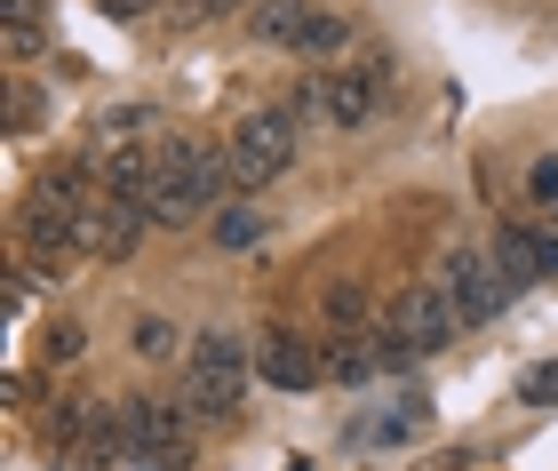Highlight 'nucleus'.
I'll return each mask as SVG.
<instances>
[{"label":"nucleus","instance_id":"obj_4","mask_svg":"<svg viewBox=\"0 0 558 471\" xmlns=\"http://www.w3.org/2000/svg\"><path fill=\"white\" fill-rule=\"evenodd\" d=\"M303 153V120L288 105H271V112H247L232 136H223V160H232V192H264L271 177H288Z\"/></svg>","mask_w":558,"mask_h":471},{"label":"nucleus","instance_id":"obj_1","mask_svg":"<svg viewBox=\"0 0 558 471\" xmlns=\"http://www.w3.org/2000/svg\"><path fill=\"white\" fill-rule=\"evenodd\" d=\"M232 201V160L223 144L160 136V184H151V225H199Z\"/></svg>","mask_w":558,"mask_h":471},{"label":"nucleus","instance_id":"obj_20","mask_svg":"<svg viewBox=\"0 0 558 471\" xmlns=\"http://www.w3.org/2000/svg\"><path fill=\"white\" fill-rule=\"evenodd\" d=\"M232 9H247V0H175V16H184V24H216Z\"/></svg>","mask_w":558,"mask_h":471},{"label":"nucleus","instance_id":"obj_21","mask_svg":"<svg viewBox=\"0 0 558 471\" xmlns=\"http://www.w3.org/2000/svg\"><path fill=\"white\" fill-rule=\"evenodd\" d=\"M81 343H88V328L64 319V328H48V360H81Z\"/></svg>","mask_w":558,"mask_h":471},{"label":"nucleus","instance_id":"obj_6","mask_svg":"<svg viewBox=\"0 0 558 471\" xmlns=\"http://www.w3.org/2000/svg\"><path fill=\"white\" fill-rule=\"evenodd\" d=\"M384 105H391L384 64H336V72H319V112H327V129H367Z\"/></svg>","mask_w":558,"mask_h":471},{"label":"nucleus","instance_id":"obj_12","mask_svg":"<svg viewBox=\"0 0 558 471\" xmlns=\"http://www.w3.org/2000/svg\"><path fill=\"white\" fill-rule=\"evenodd\" d=\"M423 424H430V400H423V391H408L399 408L360 415V424H351V439H367V448H399V439H415Z\"/></svg>","mask_w":558,"mask_h":471},{"label":"nucleus","instance_id":"obj_14","mask_svg":"<svg viewBox=\"0 0 558 471\" xmlns=\"http://www.w3.org/2000/svg\"><path fill=\"white\" fill-rule=\"evenodd\" d=\"M264 232H271V216L256 208V192H240L232 208H216V247H232V256L240 247H264Z\"/></svg>","mask_w":558,"mask_h":471},{"label":"nucleus","instance_id":"obj_11","mask_svg":"<svg viewBox=\"0 0 558 471\" xmlns=\"http://www.w3.org/2000/svg\"><path fill=\"white\" fill-rule=\"evenodd\" d=\"M96 408H105V391H57V400L40 408V448L57 463H72V448H81L88 424H96Z\"/></svg>","mask_w":558,"mask_h":471},{"label":"nucleus","instance_id":"obj_17","mask_svg":"<svg viewBox=\"0 0 558 471\" xmlns=\"http://www.w3.org/2000/svg\"><path fill=\"white\" fill-rule=\"evenodd\" d=\"M40 48H48L40 0H9V57H40Z\"/></svg>","mask_w":558,"mask_h":471},{"label":"nucleus","instance_id":"obj_19","mask_svg":"<svg viewBox=\"0 0 558 471\" xmlns=\"http://www.w3.org/2000/svg\"><path fill=\"white\" fill-rule=\"evenodd\" d=\"M519 400H526V408H558V360L526 367V376H519Z\"/></svg>","mask_w":558,"mask_h":471},{"label":"nucleus","instance_id":"obj_10","mask_svg":"<svg viewBox=\"0 0 558 471\" xmlns=\"http://www.w3.org/2000/svg\"><path fill=\"white\" fill-rule=\"evenodd\" d=\"M495 271H502V288H535V280H558V232H535V225H511L495 240Z\"/></svg>","mask_w":558,"mask_h":471},{"label":"nucleus","instance_id":"obj_5","mask_svg":"<svg viewBox=\"0 0 558 471\" xmlns=\"http://www.w3.org/2000/svg\"><path fill=\"white\" fill-rule=\"evenodd\" d=\"M120 424H129V463L136 471H184L192 463V400H160V391H129L120 400Z\"/></svg>","mask_w":558,"mask_h":471},{"label":"nucleus","instance_id":"obj_13","mask_svg":"<svg viewBox=\"0 0 558 471\" xmlns=\"http://www.w3.org/2000/svg\"><path fill=\"white\" fill-rule=\"evenodd\" d=\"M375 328V295L360 280H336L319 295V336H367Z\"/></svg>","mask_w":558,"mask_h":471},{"label":"nucleus","instance_id":"obj_16","mask_svg":"<svg viewBox=\"0 0 558 471\" xmlns=\"http://www.w3.org/2000/svg\"><path fill=\"white\" fill-rule=\"evenodd\" d=\"M303 16H312V0H264V9H256V33H264L271 48H295Z\"/></svg>","mask_w":558,"mask_h":471},{"label":"nucleus","instance_id":"obj_22","mask_svg":"<svg viewBox=\"0 0 558 471\" xmlns=\"http://www.w3.org/2000/svg\"><path fill=\"white\" fill-rule=\"evenodd\" d=\"M526 184H535V201L550 208V201H558V153H543V160H535V177H526Z\"/></svg>","mask_w":558,"mask_h":471},{"label":"nucleus","instance_id":"obj_3","mask_svg":"<svg viewBox=\"0 0 558 471\" xmlns=\"http://www.w3.org/2000/svg\"><path fill=\"white\" fill-rule=\"evenodd\" d=\"M247 367H256V343H240L232 328H199L184 343V400H192L199 424H240Z\"/></svg>","mask_w":558,"mask_h":471},{"label":"nucleus","instance_id":"obj_7","mask_svg":"<svg viewBox=\"0 0 558 471\" xmlns=\"http://www.w3.org/2000/svg\"><path fill=\"white\" fill-rule=\"evenodd\" d=\"M439 280H447V295H454V312L471 319H495L502 304H511V288H502V271H495V247H454V256L439 264Z\"/></svg>","mask_w":558,"mask_h":471},{"label":"nucleus","instance_id":"obj_18","mask_svg":"<svg viewBox=\"0 0 558 471\" xmlns=\"http://www.w3.org/2000/svg\"><path fill=\"white\" fill-rule=\"evenodd\" d=\"M136 352H144V360H175V352H184V328H168V319L144 312V319H136Z\"/></svg>","mask_w":558,"mask_h":471},{"label":"nucleus","instance_id":"obj_8","mask_svg":"<svg viewBox=\"0 0 558 471\" xmlns=\"http://www.w3.org/2000/svg\"><path fill=\"white\" fill-rule=\"evenodd\" d=\"M151 232V201H144V192H105V184H96V201H88V256H129V247Z\"/></svg>","mask_w":558,"mask_h":471},{"label":"nucleus","instance_id":"obj_9","mask_svg":"<svg viewBox=\"0 0 558 471\" xmlns=\"http://www.w3.org/2000/svg\"><path fill=\"white\" fill-rule=\"evenodd\" d=\"M256 376L271 384V391H312L319 376H327V352L303 328H264L256 336Z\"/></svg>","mask_w":558,"mask_h":471},{"label":"nucleus","instance_id":"obj_15","mask_svg":"<svg viewBox=\"0 0 558 471\" xmlns=\"http://www.w3.org/2000/svg\"><path fill=\"white\" fill-rule=\"evenodd\" d=\"M343 48H351V16H336V9H312V16H303L295 57H343Z\"/></svg>","mask_w":558,"mask_h":471},{"label":"nucleus","instance_id":"obj_23","mask_svg":"<svg viewBox=\"0 0 558 471\" xmlns=\"http://www.w3.org/2000/svg\"><path fill=\"white\" fill-rule=\"evenodd\" d=\"M105 9H112V16H144V9H151V0H105Z\"/></svg>","mask_w":558,"mask_h":471},{"label":"nucleus","instance_id":"obj_2","mask_svg":"<svg viewBox=\"0 0 558 471\" xmlns=\"http://www.w3.org/2000/svg\"><path fill=\"white\" fill-rule=\"evenodd\" d=\"M471 319L454 312V295H447V280H415L399 304L384 312V328H375V360H384V376H408L415 360H430V352H447L454 336H463Z\"/></svg>","mask_w":558,"mask_h":471}]
</instances>
